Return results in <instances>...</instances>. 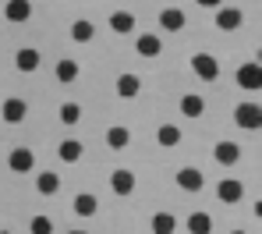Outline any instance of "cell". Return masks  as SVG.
Here are the masks:
<instances>
[{
  "mask_svg": "<svg viewBox=\"0 0 262 234\" xmlns=\"http://www.w3.org/2000/svg\"><path fill=\"white\" fill-rule=\"evenodd\" d=\"M234 121H237V128L259 132V128H262V107H259V103H237V110H234Z\"/></svg>",
  "mask_w": 262,
  "mask_h": 234,
  "instance_id": "6da1fadb",
  "label": "cell"
},
{
  "mask_svg": "<svg viewBox=\"0 0 262 234\" xmlns=\"http://www.w3.org/2000/svg\"><path fill=\"white\" fill-rule=\"evenodd\" d=\"M191 71H195L202 82H216L220 78V60L213 53H195V57H191Z\"/></svg>",
  "mask_w": 262,
  "mask_h": 234,
  "instance_id": "7a4b0ae2",
  "label": "cell"
},
{
  "mask_svg": "<svg viewBox=\"0 0 262 234\" xmlns=\"http://www.w3.org/2000/svg\"><path fill=\"white\" fill-rule=\"evenodd\" d=\"M234 78H237V86H241V89H259V86H262V64H259V60L241 64Z\"/></svg>",
  "mask_w": 262,
  "mask_h": 234,
  "instance_id": "3957f363",
  "label": "cell"
},
{
  "mask_svg": "<svg viewBox=\"0 0 262 234\" xmlns=\"http://www.w3.org/2000/svg\"><path fill=\"white\" fill-rule=\"evenodd\" d=\"M25 114H29V103H25L21 96H11V99H4V107H0V117H4L7 124H21Z\"/></svg>",
  "mask_w": 262,
  "mask_h": 234,
  "instance_id": "277c9868",
  "label": "cell"
},
{
  "mask_svg": "<svg viewBox=\"0 0 262 234\" xmlns=\"http://www.w3.org/2000/svg\"><path fill=\"white\" fill-rule=\"evenodd\" d=\"M7 167H11L14 174H29V171L36 167V153H32V149H25V145L11 149V156H7Z\"/></svg>",
  "mask_w": 262,
  "mask_h": 234,
  "instance_id": "5b68a950",
  "label": "cell"
},
{
  "mask_svg": "<svg viewBox=\"0 0 262 234\" xmlns=\"http://www.w3.org/2000/svg\"><path fill=\"white\" fill-rule=\"evenodd\" d=\"M216 199H220V202H227V206H234V202L245 199V185H241L237 178H223V181L216 185Z\"/></svg>",
  "mask_w": 262,
  "mask_h": 234,
  "instance_id": "8992f818",
  "label": "cell"
},
{
  "mask_svg": "<svg viewBox=\"0 0 262 234\" xmlns=\"http://www.w3.org/2000/svg\"><path fill=\"white\" fill-rule=\"evenodd\" d=\"M245 25V14L237 7H216V29L220 32H237Z\"/></svg>",
  "mask_w": 262,
  "mask_h": 234,
  "instance_id": "52a82bcc",
  "label": "cell"
},
{
  "mask_svg": "<svg viewBox=\"0 0 262 234\" xmlns=\"http://www.w3.org/2000/svg\"><path fill=\"white\" fill-rule=\"evenodd\" d=\"M213 160H216L220 167H234V163L241 160V145H237V142H216Z\"/></svg>",
  "mask_w": 262,
  "mask_h": 234,
  "instance_id": "ba28073f",
  "label": "cell"
},
{
  "mask_svg": "<svg viewBox=\"0 0 262 234\" xmlns=\"http://www.w3.org/2000/svg\"><path fill=\"white\" fill-rule=\"evenodd\" d=\"M177 185L184 188V192H202L206 178H202L199 167H181V171H177Z\"/></svg>",
  "mask_w": 262,
  "mask_h": 234,
  "instance_id": "9c48e42d",
  "label": "cell"
},
{
  "mask_svg": "<svg viewBox=\"0 0 262 234\" xmlns=\"http://www.w3.org/2000/svg\"><path fill=\"white\" fill-rule=\"evenodd\" d=\"M110 188H114V195H131L135 192V171H128V167L114 171L110 174Z\"/></svg>",
  "mask_w": 262,
  "mask_h": 234,
  "instance_id": "30bf717a",
  "label": "cell"
},
{
  "mask_svg": "<svg viewBox=\"0 0 262 234\" xmlns=\"http://www.w3.org/2000/svg\"><path fill=\"white\" fill-rule=\"evenodd\" d=\"M184 22H188V18H184L181 7H163V11H160V29H163V32H181Z\"/></svg>",
  "mask_w": 262,
  "mask_h": 234,
  "instance_id": "8fae6325",
  "label": "cell"
},
{
  "mask_svg": "<svg viewBox=\"0 0 262 234\" xmlns=\"http://www.w3.org/2000/svg\"><path fill=\"white\" fill-rule=\"evenodd\" d=\"M4 14H7V22L21 25V22L32 18V4H29V0H7V4H4Z\"/></svg>",
  "mask_w": 262,
  "mask_h": 234,
  "instance_id": "7c38bea8",
  "label": "cell"
},
{
  "mask_svg": "<svg viewBox=\"0 0 262 234\" xmlns=\"http://www.w3.org/2000/svg\"><path fill=\"white\" fill-rule=\"evenodd\" d=\"M135 50H138L142 57H160V53H163V39H160L156 32H142V36L135 39Z\"/></svg>",
  "mask_w": 262,
  "mask_h": 234,
  "instance_id": "4fadbf2b",
  "label": "cell"
},
{
  "mask_svg": "<svg viewBox=\"0 0 262 234\" xmlns=\"http://www.w3.org/2000/svg\"><path fill=\"white\" fill-rule=\"evenodd\" d=\"M39 60H43V57H39V50H32V47H25V50H18V53H14V68H18V71H25V75H32V71L39 68Z\"/></svg>",
  "mask_w": 262,
  "mask_h": 234,
  "instance_id": "5bb4252c",
  "label": "cell"
},
{
  "mask_svg": "<svg viewBox=\"0 0 262 234\" xmlns=\"http://www.w3.org/2000/svg\"><path fill=\"white\" fill-rule=\"evenodd\" d=\"M82 153H85V145L78 139H64L60 145H57V156L64 160V163H78L82 160Z\"/></svg>",
  "mask_w": 262,
  "mask_h": 234,
  "instance_id": "9a60e30c",
  "label": "cell"
},
{
  "mask_svg": "<svg viewBox=\"0 0 262 234\" xmlns=\"http://www.w3.org/2000/svg\"><path fill=\"white\" fill-rule=\"evenodd\" d=\"M71 206H75V213H78V217H96V213H99V199H96L92 192L75 195V202H71Z\"/></svg>",
  "mask_w": 262,
  "mask_h": 234,
  "instance_id": "2e32d148",
  "label": "cell"
},
{
  "mask_svg": "<svg viewBox=\"0 0 262 234\" xmlns=\"http://www.w3.org/2000/svg\"><path fill=\"white\" fill-rule=\"evenodd\" d=\"M181 114H184V117H202V114H206V99L195 96V93L181 96Z\"/></svg>",
  "mask_w": 262,
  "mask_h": 234,
  "instance_id": "e0dca14e",
  "label": "cell"
},
{
  "mask_svg": "<svg viewBox=\"0 0 262 234\" xmlns=\"http://www.w3.org/2000/svg\"><path fill=\"white\" fill-rule=\"evenodd\" d=\"M128 142H131V132L124 128V124H114V128L106 132V145H110L114 153H121V149H128Z\"/></svg>",
  "mask_w": 262,
  "mask_h": 234,
  "instance_id": "ac0fdd59",
  "label": "cell"
},
{
  "mask_svg": "<svg viewBox=\"0 0 262 234\" xmlns=\"http://www.w3.org/2000/svg\"><path fill=\"white\" fill-rule=\"evenodd\" d=\"M138 89H142V78H138V75H121V78H117V96H121V99H135Z\"/></svg>",
  "mask_w": 262,
  "mask_h": 234,
  "instance_id": "d6986e66",
  "label": "cell"
},
{
  "mask_svg": "<svg viewBox=\"0 0 262 234\" xmlns=\"http://www.w3.org/2000/svg\"><path fill=\"white\" fill-rule=\"evenodd\" d=\"M110 29L121 32V36L135 32V14H128V11H114V14H110Z\"/></svg>",
  "mask_w": 262,
  "mask_h": 234,
  "instance_id": "ffe728a7",
  "label": "cell"
},
{
  "mask_svg": "<svg viewBox=\"0 0 262 234\" xmlns=\"http://www.w3.org/2000/svg\"><path fill=\"white\" fill-rule=\"evenodd\" d=\"M36 192H39V195H57V192H60V174H53V171L39 174V178H36Z\"/></svg>",
  "mask_w": 262,
  "mask_h": 234,
  "instance_id": "44dd1931",
  "label": "cell"
},
{
  "mask_svg": "<svg viewBox=\"0 0 262 234\" xmlns=\"http://www.w3.org/2000/svg\"><path fill=\"white\" fill-rule=\"evenodd\" d=\"M156 142H160L163 149H174L177 142H181V128H177V124H160V132H156Z\"/></svg>",
  "mask_w": 262,
  "mask_h": 234,
  "instance_id": "7402d4cb",
  "label": "cell"
},
{
  "mask_svg": "<svg viewBox=\"0 0 262 234\" xmlns=\"http://www.w3.org/2000/svg\"><path fill=\"white\" fill-rule=\"evenodd\" d=\"M188 231L191 234H213V217L209 213H191L188 217Z\"/></svg>",
  "mask_w": 262,
  "mask_h": 234,
  "instance_id": "603a6c76",
  "label": "cell"
},
{
  "mask_svg": "<svg viewBox=\"0 0 262 234\" xmlns=\"http://www.w3.org/2000/svg\"><path fill=\"white\" fill-rule=\"evenodd\" d=\"M75 78H78V60H57V82L71 86Z\"/></svg>",
  "mask_w": 262,
  "mask_h": 234,
  "instance_id": "cb8c5ba5",
  "label": "cell"
},
{
  "mask_svg": "<svg viewBox=\"0 0 262 234\" xmlns=\"http://www.w3.org/2000/svg\"><path fill=\"white\" fill-rule=\"evenodd\" d=\"M174 231H177L174 213H156V217H152V234H174Z\"/></svg>",
  "mask_w": 262,
  "mask_h": 234,
  "instance_id": "d4e9b609",
  "label": "cell"
},
{
  "mask_svg": "<svg viewBox=\"0 0 262 234\" xmlns=\"http://www.w3.org/2000/svg\"><path fill=\"white\" fill-rule=\"evenodd\" d=\"M92 36H96V25H92V22H85V18L71 25V39H75V43H89Z\"/></svg>",
  "mask_w": 262,
  "mask_h": 234,
  "instance_id": "484cf974",
  "label": "cell"
},
{
  "mask_svg": "<svg viewBox=\"0 0 262 234\" xmlns=\"http://www.w3.org/2000/svg\"><path fill=\"white\" fill-rule=\"evenodd\" d=\"M60 121H64V124H78V121H82V107H78V103H64V107H60Z\"/></svg>",
  "mask_w": 262,
  "mask_h": 234,
  "instance_id": "4316f807",
  "label": "cell"
},
{
  "mask_svg": "<svg viewBox=\"0 0 262 234\" xmlns=\"http://www.w3.org/2000/svg\"><path fill=\"white\" fill-rule=\"evenodd\" d=\"M29 234H53V220L50 217H32V224H29Z\"/></svg>",
  "mask_w": 262,
  "mask_h": 234,
  "instance_id": "83f0119b",
  "label": "cell"
},
{
  "mask_svg": "<svg viewBox=\"0 0 262 234\" xmlns=\"http://www.w3.org/2000/svg\"><path fill=\"white\" fill-rule=\"evenodd\" d=\"M199 7H223V0H195Z\"/></svg>",
  "mask_w": 262,
  "mask_h": 234,
  "instance_id": "f1b7e54d",
  "label": "cell"
},
{
  "mask_svg": "<svg viewBox=\"0 0 262 234\" xmlns=\"http://www.w3.org/2000/svg\"><path fill=\"white\" fill-rule=\"evenodd\" d=\"M230 234H248V231H230Z\"/></svg>",
  "mask_w": 262,
  "mask_h": 234,
  "instance_id": "f546056e",
  "label": "cell"
},
{
  "mask_svg": "<svg viewBox=\"0 0 262 234\" xmlns=\"http://www.w3.org/2000/svg\"><path fill=\"white\" fill-rule=\"evenodd\" d=\"M71 234H89V231H71Z\"/></svg>",
  "mask_w": 262,
  "mask_h": 234,
  "instance_id": "4dcf8cb0",
  "label": "cell"
},
{
  "mask_svg": "<svg viewBox=\"0 0 262 234\" xmlns=\"http://www.w3.org/2000/svg\"><path fill=\"white\" fill-rule=\"evenodd\" d=\"M0 234H11V231H0Z\"/></svg>",
  "mask_w": 262,
  "mask_h": 234,
  "instance_id": "1f68e13d",
  "label": "cell"
}]
</instances>
